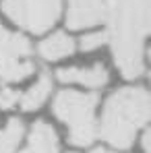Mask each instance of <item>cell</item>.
<instances>
[{
    "label": "cell",
    "mask_w": 151,
    "mask_h": 153,
    "mask_svg": "<svg viewBox=\"0 0 151 153\" xmlns=\"http://www.w3.org/2000/svg\"><path fill=\"white\" fill-rule=\"evenodd\" d=\"M106 21L120 73L126 79L141 76L145 37L149 33V0H106Z\"/></svg>",
    "instance_id": "cell-1"
},
{
    "label": "cell",
    "mask_w": 151,
    "mask_h": 153,
    "mask_svg": "<svg viewBox=\"0 0 151 153\" xmlns=\"http://www.w3.org/2000/svg\"><path fill=\"white\" fill-rule=\"evenodd\" d=\"M21 153H58V139L54 128L46 122H37L31 130L27 147Z\"/></svg>",
    "instance_id": "cell-8"
},
{
    "label": "cell",
    "mask_w": 151,
    "mask_h": 153,
    "mask_svg": "<svg viewBox=\"0 0 151 153\" xmlns=\"http://www.w3.org/2000/svg\"><path fill=\"white\" fill-rule=\"evenodd\" d=\"M50 91H52V79L48 75L39 76V81L27 91L23 97H19L21 100V105H23V110L27 112H31V110H37V108H42L44 102L50 97Z\"/></svg>",
    "instance_id": "cell-10"
},
{
    "label": "cell",
    "mask_w": 151,
    "mask_h": 153,
    "mask_svg": "<svg viewBox=\"0 0 151 153\" xmlns=\"http://www.w3.org/2000/svg\"><path fill=\"white\" fill-rule=\"evenodd\" d=\"M58 79H60V83H79V85H85L89 89H97L108 83V71L100 64H93L87 68L73 66V68L58 71Z\"/></svg>",
    "instance_id": "cell-7"
},
{
    "label": "cell",
    "mask_w": 151,
    "mask_h": 153,
    "mask_svg": "<svg viewBox=\"0 0 151 153\" xmlns=\"http://www.w3.org/2000/svg\"><path fill=\"white\" fill-rule=\"evenodd\" d=\"M75 50V42L66 35V33H54L52 37H48L46 42L39 44V56L48 62H54V60H62L66 56H71Z\"/></svg>",
    "instance_id": "cell-9"
},
{
    "label": "cell",
    "mask_w": 151,
    "mask_h": 153,
    "mask_svg": "<svg viewBox=\"0 0 151 153\" xmlns=\"http://www.w3.org/2000/svg\"><path fill=\"white\" fill-rule=\"evenodd\" d=\"M23 137V124L19 120H10L4 128H0V153H13Z\"/></svg>",
    "instance_id": "cell-11"
},
{
    "label": "cell",
    "mask_w": 151,
    "mask_h": 153,
    "mask_svg": "<svg viewBox=\"0 0 151 153\" xmlns=\"http://www.w3.org/2000/svg\"><path fill=\"white\" fill-rule=\"evenodd\" d=\"M93 153H116V151H108V149H95Z\"/></svg>",
    "instance_id": "cell-15"
},
{
    "label": "cell",
    "mask_w": 151,
    "mask_h": 153,
    "mask_svg": "<svg viewBox=\"0 0 151 153\" xmlns=\"http://www.w3.org/2000/svg\"><path fill=\"white\" fill-rule=\"evenodd\" d=\"M143 149H145V153H149V137L145 134V139H143Z\"/></svg>",
    "instance_id": "cell-14"
},
{
    "label": "cell",
    "mask_w": 151,
    "mask_h": 153,
    "mask_svg": "<svg viewBox=\"0 0 151 153\" xmlns=\"http://www.w3.org/2000/svg\"><path fill=\"white\" fill-rule=\"evenodd\" d=\"M2 10L23 29L42 33L56 23L60 15V0H4Z\"/></svg>",
    "instance_id": "cell-4"
},
{
    "label": "cell",
    "mask_w": 151,
    "mask_h": 153,
    "mask_svg": "<svg viewBox=\"0 0 151 153\" xmlns=\"http://www.w3.org/2000/svg\"><path fill=\"white\" fill-rule=\"evenodd\" d=\"M106 21V0H68L66 23L71 29L100 25Z\"/></svg>",
    "instance_id": "cell-6"
},
{
    "label": "cell",
    "mask_w": 151,
    "mask_h": 153,
    "mask_svg": "<svg viewBox=\"0 0 151 153\" xmlns=\"http://www.w3.org/2000/svg\"><path fill=\"white\" fill-rule=\"evenodd\" d=\"M31 46L23 35L10 33L0 25V81H21L33 73V62L29 60Z\"/></svg>",
    "instance_id": "cell-5"
},
{
    "label": "cell",
    "mask_w": 151,
    "mask_h": 153,
    "mask_svg": "<svg viewBox=\"0 0 151 153\" xmlns=\"http://www.w3.org/2000/svg\"><path fill=\"white\" fill-rule=\"evenodd\" d=\"M149 118V93L141 87H124L112 93L103 108L101 137L118 147L126 149L132 145L139 128L147 124Z\"/></svg>",
    "instance_id": "cell-2"
},
{
    "label": "cell",
    "mask_w": 151,
    "mask_h": 153,
    "mask_svg": "<svg viewBox=\"0 0 151 153\" xmlns=\"http://www.w3.org/2000/svg\"><path fill=\"white\" fill-rule=\"evenodd\" d=\"M108 42V33H87L81 39V50L83 52H93L100 46H103Z\"/></svg>",
    "instance_id": "cell-12"
},
{
    "label": "cell",
    "mask_w": 151,
    "mask_h": 153,
    "mask_svg": "<svg viewBox=\"0 0 151 153\" xmlns=\"http://www.w3.org/2000/svg\"><path fill=\"white\" fill-rule=\"evenodd\" d=\"M19 91H15V89H8V87H4V85H0V108L2 110H8V108H13L15 103L19 102Z\"/></svg>",
    "instance_id": "cell-13"
},
{
    "label": "cell",
    "mask_w": 151,
    "mask_h": 153,
    "mask_svg": "<svg viewBox=\"0 0 151 153\" xmlns=\"http://www.w3.org/2000/svg\"><path fill=\"white\" fill-rule=\"evenodd\" d=\"M95 103L97 97L91 93L62 91L54 100V114L71 128L73 145H89L95 139Z\"/></svg>",
    "instance_id": "cell-3"
}]
</instances>
